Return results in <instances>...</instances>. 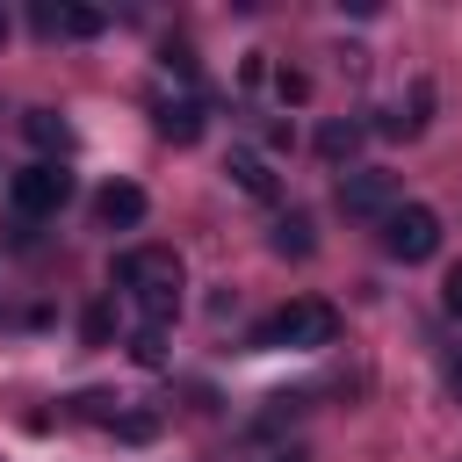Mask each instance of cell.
<instances>
[{"mask_svg":"<svg viewBox=\"0 0 462 462\" xmlns=\"http://www.w3.org/2000/svg\"><path fill=\"white\" fill-rule=\"evenodd\" d=\"M440 375H448V390L462 397V346H448V354H440Z\"/></svg>","mask_w":462,"mask_h":462,"instance_id":"44dd1931","label":"cell"},{"mask_svg":"<svg viewBox=\"0 0 462 462\" xmlns=\"http://www.w3.org/2000/svg\"><path fill=\"white\" fill-rule=\"evenodd\" d=\"M94 217H101L108 231H130V224H144V188H137V180H108V188L94 195Z\"/></svg>","mask_w":462,"mask_h":462,"instance_id":"9c48e42d","label":"cell"},{"mask_svg":"<svg viewBox=\"0 0 462 462\" xmlns=\"http://www.w3.org/2000/svg\"><path fill=\"white\" fill-rule=\"evenodd\" d=\"M116 440H130V448L159 440V411H123V419H116Z\"/></svg>","mask_w":462,"mask_h":462,"instance_id":"2e32d148","label":"cell"},{"mask_svg":"<svg viewBox=\"0 0 462 462\" xmlns=\"http://www.w3.org/2000/svg\"><path fill=\"white\" fill-rule=\"evenodd\" d=\"M339 209H346V217H390V209H397V173H383V166H346V173H339Z\"/></svg>","mask_w":462,"mask_h":462,"instance_id":"5b68a950","label":"cell"},{"mask_svg":"<svg viewBox=\"0 0 462 462\" xmlns=\"http://www.w3.org/2000/svg\"><path fill=\"white\" fill-rule=\"evenodd\" d=\"M224 173H231V188L238 195H253V202H274V166H267V152H253V144H231V159H224Z\"/></svg>","mask_w":462,"mask_h":462,"instance_id":"ba28073f","label":"cell"},{"mask_svg":"<svg viewBox=\"0 0 462 462\" xmlns=\"http://www.w3.org/2000/svg\"><path fill=\"white\" fill-rule=\"evenodd\" d=\"M180 253L173 245H130L123 260H116V289L144 310V325H166L173 310H180Z\"/></svg>","mask_w":462,"mask_h":462,"instance_id":"6da1fadb","label":"cell"},{"mask_svg":"<svg viewBox=\"0 0 462 462\" xmlns=\"http://www.w3.org/2000/svg\"><path fill=\"white\" fill-rule=\"evenodd\" d=\"M79 332H87V346H108V332H116V310H108V303H94Z\"/></svg>","mask_w":462,"mask_h":462,"instance_id":"e0dca14e","label":"cell"},{"mask_svg":"<svg viewBox=\"0 0 462 462\" xmlns=\"http://www.w3.org/2000/svg\"><path fill=\"white\" fill-rule=\"evenodd\" d=\"M29 22H36L43 36H72V43H87V36L108 29V14H101V7H79V0H36Z\"/></svg>","mask_w":462,"mask_h":462,"instance_id":"8992f818","label":"cell"},{"mask_svg":"<svg viewBox=\"0 0 462 462\" xmlns=\"http://www.w3.org/2000/svg\"><path fill=\"white\" fill-rule=\"evenodd\" d=\"M130 361H137V368H159V361H166V332H159V325H137V339H130Z\"/></svg>","mask_w":462,"mask_h":462,"instance_id":"9a60e30c","label":"cell"},{"mask_svg":"<svg viewBox=\"0 0 462 462\" xmlns=\"http://www.w3.org/2000/svg\"><path fill=\"white\" fill-rule=\"evenodd\" d=\"M383 253L404 260V267L433 260V253H440V217H433L426 202H397V209L383 217Z\"/></svg>","mask_w":462,"mask_h":462,"instance_id":"277c9868","label":"cell"},{"mask_svg":"<svg viewBox=\"0 0 462 462\" xmlns=\"http://www.w3.org/2000/svg\"><path fill=\"white\" fill-rule=\"evenodd\" d=\"M0 43H7V7H0Z\"/></svg>","mask_w":462,"mask_h":462,"instance_id":"7402d4cb","label":"cell"},{"mask_svg":"<svg viewBox=\"0 0 462 462\" xmlns=\"http://www.w3.org/2000/svg\"><path fill=\"white\" fill-rule=\"evenodd\" d=\"M159 58H166V72H180V79H195V51H188V43H166Z\"/></svg>","mask_w":462,"mask_h":462,"instance_id":"ffe728a7","label":"cell"},{"mask_svg":"<svg viewBox=\"0 0 462 462\" xmlns=\"http://www.w3.org/2000/svg\"><path fill=\"white\" fill-rule=\"evenodd\" d=\"M274 94H282V101H310V79H303L296 65H282V72H274Z\"/></svg>","mask_w":462,"mask_h":462,"instance_id":"ac0fdd59","label":"cell"},{"mask_svg":"<svg viewBox=\"0 0 462 462\" xmlns=\"http://www.w3.org/2000/svg\"><path fill=\"white\" fill-rule=\"evenodd\" d=\"M72 419H94V426H116L123 411H116V397H108V390H79V397H72Z\"/></svg>","mask_w":462,"mask_h":462,"instance_id":"5bb4252c","label":"cell"},{"mask_svg":"<svg viewBox=\"0 0 462 462\" xmlns=\"http://www.w3.org/2000/svg\"><path fill=\"white\" fill-rule=\"evenodd\" d=\"M7 202H14L22 224H43V217H58V209L72 202V173H65L58 159H36V166L7 173Z\"/></svg>","mask_w":462,"mask_h":462,"instance_id":"3957f363","label":"cell"},{"mask_svg":"<svg viewBox=\"0 0 462 462\" xmlns=\"http://www.w3.org/2000/svg\"><path fill=\"white\" fill-rule=\"evenodd\" d=\"M22 130H29V144H36L43 159H65V152H72V123H65L58 108H29Z\"/></svg>","mask_w":462,"mask_h":462,"instance_id":"8fae6325","label":"cell"},{"mask_svg":"<svg viewBox=\"0 0 462 462\" xmlns=\"http://www.w3.org/2000/svg\"><path fill=\"white\" fill-rule=\"evenodd\" d=\"M361 137H368V123H354V116H339V123H325V130H318V159H332V166H354V152H361Z\"/></svg>","mask_w":462,"mask_h":462,"instance_id":"7c38bea8","label":"cell"},{"mask_svg":"<svg viewBox=\"0 0 462 462\" xmlns=\"http://www.w3.org/2000/svg\"><path fill=\"white\" fill-rule=\"evenodd\" d=\"M426 108H433V87L419 79V87H411V101L383 108V116H375L368 130H375V137H419V130H426Z\"/></svg>","mask_w":462,"mask_h":462,"instance_id":"30bf717a","label":"cell"},{"mask_svg":"<svg viewBox=\"0 0 462 462\" xmlns=\"http://www.w3.org/2000/svg\"><path fill=\"white\" fill-rule=\"evenodd\" d=\"M282 260H310L318 253V231H310V217L303 209H289V217H274V238H267Z\"/></svg>","mask_w":462,"mask_h":462,"instance_id":"4fadbf2b","label":"cell"},{"mask_svg":"<svg viewBox=\"0 0 462 462\" xmlns=\"http://www.w3.org/2000/svg\"><path fill=\"white\" fill-rule=\"evenodd\" d=\"M339 339V310L332 303H318V296H296V303H282L274 318H260L253 325V354H318V346H332Z\"/></svg>","mask_w":462,"mask_h":462,"instance_id":"7a4b0ae2","label":"cell"},{"mask_svg":"<svg viewBox=\"0 0 462 462\" xmlns=\"http://www.w3.org/2000/svg\"><path fill=\"white\" fill-rule=\"evenodd\" d=\"M152 130H159L166 144H195V137L209 130L202 94H159V101H152Z\"/></svg>","mask_w":462,"mask_h":462,"instance_id":"52a82bcc","label":"cell"},{"mask_svg":"<svg viewBox=\"0 0 462 462\" xmlns=\"http://www.w3.org/2000/svg\"><path fill=\"white\" fill-rule=\"evenodd\" d=\"M440 310L462 325V260H455V267H448V282H440Z\"/></svg>","mask_w":462,"mask_h":462,"instance_id":"d6986e66","label":"cell"}]
</instances>
